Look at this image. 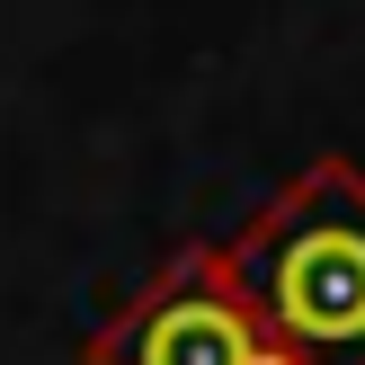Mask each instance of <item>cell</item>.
<instances>
[{
    "mask_svg": "<svg viewBox=\"0 0 365 365\" xmlns=\"http://www.w3.org/2000/svg\"><path fill=\"white\" fill-rule=\"evenodd\" d=\"M232 303L250 312L267 365H365V170H294L241 241L214 250Z\"/></svg>",
    "mask_w": 365,
    "mask_h": 365,
    "instance_id": "6da1fadb",
    "label": "cell"
},
{
    "mask_svg": "<svg viewBox=\"0 0 365 365\" xmlns=\"http://www.w3.org/2000/svg\"><path fill=\"white\" fill-rule=\"evenodd\" d=\"M81 365H267L250 312L232 303L214 250H178L143 294H125L98 321V339L81 348Z\"/></svg>",
    "mask_w": 365,
    "mask_h": 365,
    "instance_id": "7a4b0ae2",
    "label": "cell"
}]
</instances>
